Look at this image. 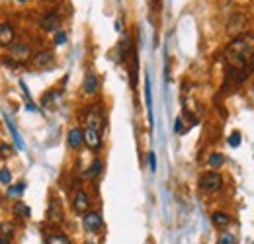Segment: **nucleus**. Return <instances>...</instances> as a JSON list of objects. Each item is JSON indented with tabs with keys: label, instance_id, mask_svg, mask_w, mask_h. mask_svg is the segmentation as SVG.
Instances as JSON below:
<instances>
[{
	"label": "nucleus",
	"instance_id": "nucleus-10",
	"mask_svg": "<svg viewBox=\"0 0 254 244\" xmlns=\"http://www.w3.org/2000/svg\"><path fill=\"white\" fill-rule=\"evenodd\" d=\"M98 86H100V82H98L96 72L88 70V72L84 74V80H82V92H84L86 96H94L96 92H98Z\"/></svg>",
	"mask_w": 254,
	"mask_h": 244
},
{
	"label": "nucleus",
	"instance_id": "nucleus-11",
	"mask_svg": "<svg viewBox=\"0 0 254 244\" xmlns=\"http://www.w3.org/2000/svg\"><path fill=\"white\" fill-rule=\"evenodd\" d=\"M66 143L72 151H78L82 145H84V137H82V129L80 127H72L66 135Z\"/></svg>",
	"mask_w": 254,
	"mask_h": 244
},
{
	"label": "nucleus",
	"instance_id": "nucleus-14",
	"mask_svg": "<svg viewBox=\"0 0 254 244\" xmlns=\"http://www.w3.org/2000/svg\"><path fill=\"white\" fill-rule=\"evenodd\" d=\"M26 191V182H18V183H10L6 187V197L12 199V201H18Z\"/></svg>",
	"mask_w": 254,
	"mask_h": 244
},
{
	"label": "nucleus",
	"instance_id": "nucleus-32",
	"mask_svg": "<svg viewBox=\"0 0 254 244\" xmlns=\"http://www.w3.org/2000/svg\"><path fill=\"white\" fill-rule=\"evenodd\" d=\"M84 244H96V243H92V241H86Z\"/></svg>",
	"mask_w": 254,
	"mask_h": 244
},
{
	"label": "nucleus",
	"instance_id": "nucleus-28",
	"mask_svg": "<svg viewBox=\"0 0 254 244\" xmlns=\"http://www.w3.org/2000/svg\"><path fill=\"white\" fill-rule=\"evenodd\" d=\"M149 168L155 172L157 170V156H155V153H149Z\"/></svg>",
	"mask_w": 254,
	"mask_h": 244
},
{
	"label": "nucleus",
	"instance_id": "nucleus-7",
	"mask_svg": "<svg viewBox=\"0 0 254 244\" xmlns=\"http://www.w3.org/2000/svg\"><path fill=\"white\" fill-rule=\"evenodd\" d=\"M82 137H84V145L90 151H98L102 147V131L92 129V127H84L82 129Z\"/></svg>",
	"mask_w": 254,
	"mask_h": 244
},
{
	"label": "nucleus",
	"instance_id": "nucleus-5",
	"mask_svg": "<svg viewBox=\"0 0 254 244\" xmlns=\"http://www.w3.org/2000/svg\"><path fill=\"white\" fill-rule=\"evenodd\" d=\"M90 205H92L90 195H88L84 189L74 191V195H72V209H74V213H78V215L88 213V211H90Z\"/></svg>",
	"mask_w": 254,
	"mask_h": 244
},
{
	"label": "nucleus",
	"instance_id": "nucleus-31",
	"mask_svg": "<svg viewBox=\"0 0 254 244\" xmlns=\"http://www.w3.org/2000/svg\"><path fill=\"white\" fill-rule=\"evenodd\" d=\"M16 2H20V4H26V2H30V0H16Z\"/></svg>",
	"mask_w": 254,
	"mask_h": 244
},
{
	"label": "nucleus",
	"instance_id": "nucleus-6",
	"mask_svg": "<svg viewBox=\"0 0 254 244\" xmlns=\"http://www.w3.org/2000/svg\"><path fill=\"white\" fill-rule=\"evenodd\" d=\"M32 64L33 68H39V70H45V68H51L53 66V62H55V53L53 51H39V53H35L32 55Z\"/></svg>",
	"mask_w": 254,
	"mask_h": 244
},
{
	"label": "nucleus",
	"instance_id": "nucleus-9",
	"mask_svg": "<svg viewBox=\"0 0 254 244\" xmlns=\"http://www.w3.org/2000/svg\"><path fill=\"white\" fill-rule=\"evenodd\" d=\"M59 26H61V18L55 12H47L41 18V30L43 31H59Z\"/></svg>",
	"mask_w": 254,
	"mask_h": 244
},
{
	"label": "nucleus",
	"instance_id": "nucleus-21",
	"mask_svg": "<svg viewBox=\"0 0 254 244\" xmlns=\"http://www.w3.org/2000/svg\"><path fill=\"white\" fill-rule=\"evenodd\" d=\"M145 102H147V112H149V122L153 123V100H151V80H149V76L145 78Z\"/></svg>",
	"mask_w": 254,
	"mask_h": 244
},
{
	"label": "nucleus",
	"instance_id": "nucleus-24",
	"mask_svg": "<svg viewBox=\"0 0 254 244\" xmlns=\"http://www.w3.org/2000/svg\"><path fill=\"white\" fill-rule=\"evenodd\" d=\"M102 172V160L100 158H96L94 162L90 164V168H88V172H86V178H98V174Z\"/></svg>",
	"mask_w": 254,
	"mask_h": 244
},
{
	"label": "nucleus",
	"instance_id": "nucleus-27",
	"mask_svg": "<svg viewBox=\"0 0 254 244\" xmlns=\"http://www.w3.org/2000/svg\"><path fill=\"white\" fill-rule=\"evenodd\" d=\"M66 41V33L64 31H55V45H64Z\"/></svg>",
	"mask_w": 254,
	"mask_h": 244
},
{
	"label": "nucleus",
	"instance_id": "nucleus-4",
	"mask_svg": "<svg viewBox=\"0 0 254 244\" xmlns=\"http://www.w3.org/2000/svg\"><path fill=\"white\" fill-rule=\"evenodd\" d=\"M82 227H84V231L86 233H100L102 231V227H104V219H102V215L98 213V211H88V213L82 215Z\"/></svg>",
	"mask_w": 254,
	"mask_h": 244
},
{
	"label": "nucleus",
	"instance_id": "nucleus-12",
	"mask_svg": "<svg viewBox=\"0 0 254 244\" xmlns=\"http://www.w3.org/2000/svg\"><path fill=\"white\" fill-rule=\"evenodd\" d=\"M14 37H16V31L12 28V24L8 22H0V45H12L14 43Z\"/></svg>",
	"mask_w": 254,
	"mask_h": 244
},
{
	"label": "nucleus",
	"instance_id": "nucleus-26",
	"mask_svg": "<svg viewBox=\"0 0 254 244\" xmlns=\"http://www.w3.org/2000/svg\"><path fill=\"white\" fill-rule=\"evenodd\" d=\"M229 145H231V147H239V145H241V133L235 131V133L229 137Z\"/></svg>",
	"mask_w": 254,
	"mask_h": 244
},
{
	"label": "nucleus",
	"instance_id": "nucleus-18",
	"mask_svg": "<svg viewBox=\"0 0 254 244\" xmlns=\"http://www.w3.org/2000/svg\"><path fill=\"white\" fill-rule=\"evenodd\" d=\"M0 237L6 241H12L16 237V227L14 223H0Z\"/></svg>",
	"mask_w": 254,
	"mask_h": 244
},
{
	"label": "nucleus",
	"instance_id": "nucleus-20",
	"mask_svg": "<svg viewBox=\"0 0 254 244\" xmlns=\"http://www.w3.org/2000/svg\"><path fill=\"white\" fill-rule=\"evenodd\" d=\"M223 164H225V156L221 153H211L207 156V166L211 168V170H217V168H221Z\"/></svg>",
	"mask_w": 254,
	"mask_h": 244
},
{
	"label": "nucleus",
	"instance_id": "nucleus-16",
	"mask_svg": "<svg viewBox=\"0 0 254 244\" xmlns=\"http://www.w3.org/2000/svg\"><path fill=\"white\" fill-rule=\"evenodd\" d=\"M211 223H213L217 229H227V227L233 223V219H231V215L225 213V211H215V213L211 215Z\"/></svg>",
	"mask_w": 254,
	"mask_h": 244
},
{
	"label": "nucleus",
	"instance_id": "nucleus-30",
	"mask_svg": "<svg viewBox=\"0 0 254 244\" xmlns=\"http://www.w3.org/2000/svg\"><path fill=\"white\" fill-rule=\"evenodd\" d=\"M0 244H10V241H6V239H2V237H0Z\"/></svg>",
	"mask_w": 254,
	"mask_h": 244
},
{
	"label": "nucleus",
	"instance_id": "nucleus-29",
	"mask_svg": "<svg viewBox=\"0 0 254 244\" xmlns=\"http://www.w3.org/2000/svg\"><path fill=\"white\" fill-rule=\"evenodd\" d=\"M174 131H176V133H182V131H184V127H182V120H180V118H178L176 123H174Z\"/></svg>",
	"mask_w": 254,
	"mask_h": 244
},
{
	"label": "nucleus",
	"instance_id": "nucleus-34",
	"mask_svg": "<svg viewBox=\"0 0 254 244\" xmlns=\"http://www.w3.org/2000/svg\"><path fill=\"white\" fill-rule=\"evenodd\" d=\"M0 47H2V45H0Z\"/></svg>",
	"mask_w": 254,
	"mask_h": 244
},
{
	"label": "nucleus",
	"instance_id": "nucleus-13",
	"mask_svg": "<svg viewBox=\"0 0 254 244\" xmlns=\"http://www.w3.org/2000/svg\"><path fill=\"white\" fill-rule=\"evenodd\" d=\"M86 127L104 131V116H102L100 110H90V112L86 114Z\"/></svg>",
	"mask_w": 254,
	"mask_h": 244
},
{
	"label": "nucleus",
	"instance_id": "nucleus-22",
	"mask_svg": "<svg viewBox=\"0 0 254 244\" xmlns=\"http://www.w3.org/2000/svg\"><path fill=\"white\" fill-rule=\"evenodd\" d=\"M217 244H237V237L231 231H221L217 237Z\"/></svg>",
	"mask_w": 254,
	"mask_h": 244
},
{
	"label": "nucleus",
	"instance_id": "nucleus-17",
	"mask_svg": "<svg viewBox=\"0 0 254 244\" xmlns=\"http://www.w3.org/2000/svg\"><path fill=\"white\" fill-rule=\"evenodd\" d=\"M4 123H6V127H8V131H10V135H12V139H14V143H16V147L20 149V151H24V141H22V137H20V133H18V129L14 127V123L12 120L4 114Z\"/></svg>",
	"mask_w": 254,
	"mask_h": 244
},
{
	"label": "nucleus",
	"instance_id": "nucleus-15",
	"mask_svg": "<svg viewBox=\"0 0 254 244\" xmlns=\"http://www.w3.org/2000/svg\"><path fill=\"white\" fill-rule=\"evenodd\" d=\"M12 213H14L16 219H20V221H28L30 215H32V209H30L22 199H18V201L14 203V207H12Z\"/></svg>",
	"mask_w": 254,
	"mask_h": 244
},
{
	"label": "nucleus",
	"instance_id": "nucleus-3",
	"mask_svg": "<svg viewBox=\"0 0 254 244\" xmlns=\"http://www.w3.org/2000/svg\"><path fill=\"white\" fill-rule=\"evenodd\" d=\"M8 55H10V59L14 62H28L32 59V47H30V43H24V41H20V43H12V45H8Z\"/></svg>",
	"mask_w": 254,
	"mask_h": 244
},
{
	"label": "nucleus",
	"instance_id": "nucleus-23",
	"mask_svg": "<svg viewBox=\"0 0 254 244\" xmlns=\"http://www.w3.org/2000/svg\"><path fill=\"white\" fill-rule=\"evenodd\" d=\"M41 104H43V108H53V106H57V94H55V90L43 94Z\"/></svg>",
	"mask_w": 254,
	"mask_h": 244
},
{
	"label": "nucleus",
	"instance_id": "nucleus-1",
	"mask_svg": "<svg viewBox=\"0 0 254 244\" xmlns=\"http://www.w3.org/2000/svg\"><path fill=\"white\" fill-rule=\"evenodd\" d=\"M225 61L229 70L241 72L243 76L251 74L254 68V33L247 31L237 35L225 49Z\"/></svg>",
	"mask_w": 254,
	"mask_h": 244
},
{
	"label": "nucleus",
	"instance_id": "nucleus-33",
	"mask_svg": "<svg viewBox=\"0 0 254 244\" xmlns=\"http://www.w3.org/2000/svg\"><path fill=\"white\" fill-rule=\"evenodd\" d=\"M45 2H57V0H45Z\"/></svg>",
	"mask_w": 254,
	"mask_h": 244
},
{
	"label": "nucleus",
	"instance_id": "nucleus-2",
	"mask_svg": "<svg viewBox=\"0 0 254 244\" xmlns=\"http://www.w3.org/2000/svg\"><path fill=\"white\" fill-rule=\"evenodd\" d=\"M223 176L217 170H209V172H203L199 176V189L203 193H217L223 189Z\"/></svg>",
	"mask_w": 254,
	"mask_h": 244
},
{
	"label": "nucleus",
	"instance_id": "nucleus-19",
	"mask_svg": "<svg viewBox=\"0 0 254 244\" xmlns=\"http://www.w3.org/2000/svg\"><path fill=\"white\" fill-rule=\"evenodd\" d=\"M45 244H72V243H70V239L66 235H63V233H51V235H47Z\"/></svg>",
	"mask_w": 254,
	"mask_h": 244
},
{
	"label": "nucleus",
	"instance_id": "nucleus-8",
	"mask_svg": "<svg viewBox=\"0 0 254 244\" xmlns=\"http://www.w3.org/2000/svg\"><path fill=\"white\" fill-rule=\"evenodd\" d=\"M63 219H64L63 205H61L59 199L53 197V199L49 201V205H47V221L53 223V225H59V223H63Z\"/></svg>",
	"mask_w": 254,
	"mask_h": 244
},
{
	"label": "nucleus",
	"instance_id": "nucleus-25",
	"mask_svg": "<svg viewBox=\"0 0 254 244\" xmlns=\"http://www.w3.org/2000/svg\"><path fill=\"white\" fill-rule=\"evenodd\" d=\"M12 183V172L8 168H0V185H10Z\"/></svg>",
	"mask_w": 254,
	"mask_h": 244
}]
</instances>
